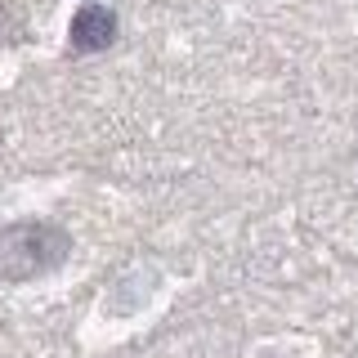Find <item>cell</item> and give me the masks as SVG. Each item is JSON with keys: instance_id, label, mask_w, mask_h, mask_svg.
I'll return each mask as SVG.
<instances>
[{"instance_id": "cell-1", "label": "cell", "mask_w": 358, "mask_h": 358, "mask_svg": "<svg viewBox=\"0 0 358 358\" xmlns=\"http://www.w3.org/2000/svg\"><path fill=\"white\" fill-rule=\"evenodd\" d=\"M67 255V233L54 224H9L0 229V278L5 282H22V278H36L45 268H54Z\"/></svg>"}, {"instance_id": "cell-2", "label": "cell", "mask_w": 358, "mask_h": 358, "mask_svg": "<svg viewBox=\"0 0 358 358\" xmlns=\"http://www.w3.org/2000/svg\"><path fill=\"white\" fill-rule=\"evenodd\" d=\"M112 36H117V18H112V9H103V5H85L81 14L72 18V45L85 50V54L112 45Z\"/></svg>"}]
</instances>
